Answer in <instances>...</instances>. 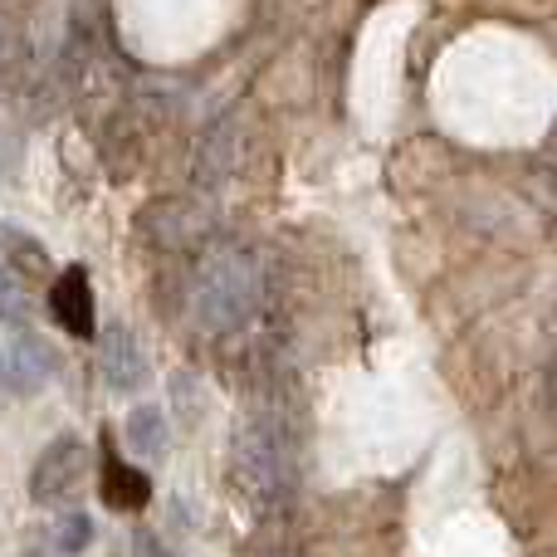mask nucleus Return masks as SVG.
Listing matches in <instances>:
<instances>
[{
	"label": "nucleus",
	"instance_id": "12",
	"mask_svg": "<svg viewBox=\"0 0 557 557\" xmlns=\"http://www.w3.org/2000/svg\"><path fill=\"white\" fill-rule=\"evenodd\" d=\"M0 386H5V357H0Z\"/></svg>",
	"mask_w": 557,
	"mask_h": 557
},
{
	"label": "nucleus",
	"instance_id": "3",
	"mask_svg": "<svg viewBox=\"0 0 557 557\" xmlns=\"http://www.w3.org/2000/svg\"><path fill=\"white\" fill-rule=\"evenodd\" d=\"M88 465H94V455H88V445L78 441V435L49 441L45 450H39L35 470H29V499L45 504V509H59V504L78 499V490H84V480H88Z\"/></svg>",
	"mask_w": 557,
	"mask_h": 557
},
{
	"label": "nucleus",
	"instance_id": "13",
	"mask_svg": "<svg viewBox=\"0 0 557 557\" xmlns=\"http://www.w3.org/2000/svg\"><path fill=\"white\" fill-rule=\"evenodd\" d=\"M0 45H5V20H0Z\"/></svg>",
	"mask_w": 557,
	"mask_h": 557
},
{
	"label": "nucleus",
	"instance_id": "9",
	"mask_svg": "<svg viewBox=\"0 0 557 557\" xmlns=\"http://www.w3.org/2000/svg\"><path fill=\"white\" fill-rule=\"evenodd\" d=\"M0 250H5L25 274H49V250H45V245H39L29 231H20L15 221L0 225Z\"/></svg>",
	"mask_w": 557,
	"mask_h": 557
},
{
	"label": "nucleus",
	"instance_id": "5",
	"mask_svg": "<svg viewBox=\"0 0 557 557\" xmlns=\"http://www.w3.org/2000/svg\"><path fill=\"white\" fill-rule=\"evenodd\" d=\"M0 357H5V386H15L20 396L45 392V386L59 376L54 343H49V337H39V333H29V327L10 337V347Z\"/></svg>",
	"mask_w": 557,
	"mask_h": 557
},
{
	"label": "nucleus",
	"instance_id": "6",
	"mask_svg": "<svg viewBox=\"0 0 557 557\" xmlns=\"http://www.w3.org/2000/svg\"><path fill=\"white\" fill-rule=\"evenodd\" d=\"M49 318H54L69 337L94 343L98 318H94V284H88V270H78V264L59 270V278L49 284Z\"/></svg>",
	"mask_w": 557,
	"mask_h": 557
},
{
	"label": "nucleus",
	"instance_id": "1",
	"mask_svg": "<svg viewBox=\"0 0 557 557\" xmlns=\"http://www.w3.org/2000/svg\"><path fill=\"white\" fill-rule=\"evenodd\" d=\"M255 294H260V274L245 250H215L196 274V323L206 333H231L250 318Z\"/></svg>",
	"mask_w": 557,
	"mask_h": 557
},
{
	"label": "nucleus",
	"instance_id": "7",
	"mask_svg": "<svg viewBox=\"0 0 557 557\" xmlns=\"http://www.w3.org/2000/svg\"><path fill=\"white\" fill-rule=\"evenodd\" d=\"M152 499V480L127 460H103V504L117 513H137Z\"/></svg>",
	"mask_w": 557,
	"mask_h": 557
},
{
	"label": "nucleus",
	"instance_id": "11",
	"mask_svg": "<svg viewBox=\"0 0 557 557\" xmlns=\"http://www.w3.org/2000/svg\"><path fill=\"white\" fill-rule=\"evenodd\" d=\"M25 284H20L10 270H0V323H20L25 318Z\"/></svg>",
	"mask_w": 557,
	"mask_h": 557
},
{
	"label": "nucleus",
	"instance_id": "4",
	"mask_svg": "<svg viewBox=\"0 0 557 557\" xmlns=\"http://www.w3.org/2000/svg\"><path fill=\"white\" fill-rule=\"evenodd\" d=\"M94 343H98V372H103V382L113 392H143L152 382V362H147L143 343L123 323H108L103 333H94Z\"/></svg>",
	"mask_w": 557,
	"mask_h": 557
},
{
	"label": "nucleus",
	"instance_id": "2",
	"mask_svg": "<svg viewBox=\"0 0 557 557\" xmlns=\"http://www.w3.org/2000/svg\"><path fill=\"white\" fill-rule=\"evenodd\" d=\"M235 480L255 504H278L288 494V445L264 416H250L235 435Z\"/></svg>",
	"mask_w": 557,
	"mask_h": 557
},
{
	"label": "nucleus",
	"instance_id": "8",
	"mask_svg": "<svg viewBox=\"0 0 557 557\" xmlns=\"http://www.w3.org/2000/svg\"><path fill=\"white\" fill-rule=\"evenodd\" d=\"M123 435H127V450L143 455V460H162L166 441H172V431H166V416L157 411V406H137V411L127 416Z\"/></svg>",
	"mask_w": 557,
	"mask_h": 557
},
{
	"label": "nucleus",
	"instance_id": "10",
	"mask_svg": "<svg viewBox=\"0 0 557 557\" xmlns=\"http://www.w3.org/2000/svg\"><path fill=\"white\" fill-rule=\"evenodd\" d=\"M94 543V519L88 513H59L54 529H49V548L59 557H78Z\"/></svg>",
	"mask_w": 557,
	"mask_h": 557
}]
</instances>
